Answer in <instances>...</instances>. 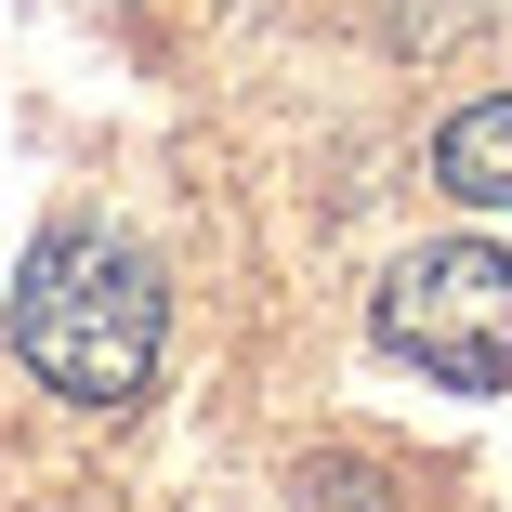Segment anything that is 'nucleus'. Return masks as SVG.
Returning <instances> with one entry per match:
<instances>
[{"instance_id":"nucleus-1","label":"nucleus","mask_w":512,"mask_h":512,"mask_svg":"<svg viewBox=\"0 0 512 512\" xmlns=\"http://www.w3.org/2000/svg\"><path fill=\"white\" fill-rule=\"evenodd\" d=\"M158 342H171V289L132 237L106 224H40L27 263H14V355L66 394V407H132L158 381Z\"/></svg>"},{"instance_id":"nucleus-2","label":"nucleus","mask_w":512,"mask_h":512,"mask_svg":"<svg viewBox=\"0 0 512 512\" xmlns=\"http://www.w3.org/2000/svg\"><path fill=\"white\" fill-rule=\"evenodd\" d=\"M368 329L394 368H421L447 394H512V250L499 237H434L407 250L368 302Z\"/></svg>"},{"instance_id":"nucleus-3","label":"nucleus","mask_w":512,"mask_h":512,"mask_svg":"<svg viewBox=\"0 0 512 512\" xmlns=\"http://www.w3.org/2000/svg\"><path fill=\"white\" fill-rule=\"evenodd\" d=\"M434 184L460 211H512V92H473V106L434 132Z\"/></svg>"}]
</instances>
